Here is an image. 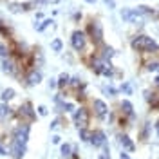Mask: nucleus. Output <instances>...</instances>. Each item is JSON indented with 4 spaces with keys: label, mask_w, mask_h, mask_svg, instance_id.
<instances>
[{
    "label": "nucleus",
    "mask_w": 159,
    "mask_h": 159,
    "mask_svg": "<svg viewBox=\"0 0 159 159\" xmlns=\"http://www.w3.org/2000/svg\"><path fill=\"white\" fill-rule=\"evenodd\" d=\"M132 49L138 52H159V45L154 38H150L147 34H138L132 38Z\"/></svg>",
    "instance_id": "obj_1"
},
{
    "label": "nucleus",
    "mask_w": 159,
    "mask_h": 159,
    "mask_svg": "<svg viewBox=\"0 0 159 159\" xmlns=\"http://www.w3.org/2000/svg\"><path fill=\"white\" fill-rule=\"evenodd\" d=\"M15 118L18 119V123H34L36 121V109L33 107V103L31 101H25V103H22L18 107V110L15 112Z\"/></svg>",
    "instance_id": "obj_2"
},
{
    "label": "nucleus",
    "mask_w": 159,
    "mask_h": 159,
    "mask_svg": "<svg viewBox=\"0 0 159 159\" xmlns=\"http://www.w3.org/2000/svg\"><path fill=\"white\" fill-rule=\"evenodd\" d=\"M87 38L92 42V45H101L103 43V27L98 20H89L87 27H85Z\"/></svg>",
    "instance_id": "obj_3"
},
{
    "label": "nucleus",
    "mask_w": 159,
    "mask_h": 159,
    "mask_svg": "<svg viewBox=\"0 0 159 159\" xmlns=\"http://www.w3.org/2000/svg\"><path fill=\"white\" fill-rule=\"evenodd\" d=\"M90 110L87 107H80L72 112V121H74V125L78 127V129H89L90 125Z\"/></svg>",
    "instance_id": "obj_4"
},
{
    "label": "nucleus",
    "mask_w": 159,
    "mask_h": 159,
    "mask_svg": "<svg viewBox=\"0 0 159 159\" xmlns=\"http://www.w3.org/2000/svg\"><path fill=\"white\" fill-rule=\"evenodd\" d=\"M70 45H72V49L76 51V52H83V51L87 49L89 38H87L85 31H81V29L72 31V34H70Z\"/></svg>",
    "instance_id": "obj_5"
},
{
    "label": "nucleus",
    "mask_w": 159,
    "mask_h": 159,
    "mask_svg": "<svg viewBox=\"0 0 159 159\" xmlns=\"http://www.w3.org/2000/svg\"><path fill=\"white\" fill-rule=\"evenodd\" d=\"M29 132H31V125H27V123H16V127L13 129V134H11V141L27 145Z\"/></svg>",
    "instance_id": "obj_6"
},
{
    "label": "nucleus",
    "mask_w": 159,
    "mask_h": 159,
    "mask_svg": "<svg viewBox=\"0 0 159 159\" xmlns=\"http://www.w3.org/2000/svg\"><path fill=\"white\" fill-rule=\"evenodd\" d=\"M92 112H94V116L96 118H99L101 121L103 119H107V114H109V107H107V103L103 101V99H99V98H96V99H92Z\"/></svg>",
    "instance_id": "obj_7"
},
{
    "label": "nucleus",
    "mask_w": 159,
    "mask_h": 159,
    "mask_svg": "<svg viewBox=\"0 0 159 159\" xmlns=\"http://www.w3.org/2000/svg\"><path fill=\"white\" fill-rule=\"evenodd\" d=\"M89 143L94 147V148H103L105 145H107V136H105V132L103 130H90V139Z\"/></svg>",
    "instance_id": "obj_8"
},
{
    "label": "nucleus",
    "mask_w": 159,
    "mask_h": 159,
    "mask_svg": "<svg viewBox=\"0 0 159 159\" xmlns=\"http://www.w3.org/2000/svg\"><path fill=\"white\" fill-rule=\"evenodd\" d=\"M27 152V147L22 145V143H16V141H9V147H7V154H9L13 159H22Z\"/></svg>",
    "instance_id": "obj_9"
},
{
    "label": "nucleus",
    "mask_w": 159,
    "mask_h": 159,
    "mask_svg": "<svg viewBox=\"0 0 159 159\" xmlns=\"http://www.w3.org/2000/svg\"><path fill=\"white\" fill-rule=\"evenodd\" d=\"M121 18L125 22H130V24H136V25H141L143 24V16H139L136 9H130V7H123L121 9Z\"/></svg>",
    "instance_id": "obj_10"
},
{
    "label": "nucleus",
    "mask_w": 159,
    "mask_h": 159,
    "mask_svg": "<svg viewBox=\"0 0 159 159\" xmlns=\"http://www.w3.org/2000/svg\"><path fill=\"white\" fill-rule=\"evenodd\" d=\"M24 81H25V85H29V87H34V85H38L40 81H42V72H40L36 67L34 69H31V70H27L24 76Z\"/></svg>",
    "instance_id": "obj_11"
},
{
    "label": "nucleus",
    "mask_w": 159,
    "mask_h": 159,
    "mask_svg": "<svg viewBox=\"0 0 159 159\" xmlns=\"http://www.w3.org/2000/svg\"><path fill=\"white\" fill-rule=\"evenodd\" d=\"M119 109H121V112H123V116H127L129 119H136V114H134V105L130 103L129 99H121Z\"/></svg>",
    "instance_id": "obj_12"
},
{
    "label": "nucleus",
    "mask_w": 159,
    "mask_h": 159,
    "mask_svg": "<svg viewBox=\"0 0 159 159\" xmlns=\"http://www.w3.org/2000/svg\"><path fill=\"white\" fill-rule=\"evenodd\" d=\"M99 51H101V52H99L98 58H101L103 61H110V60L114 58V54H116V51L112 49L110 45H105V43L99 45Z\"/></svg>",
    "instance_id": "obj_13"
},
{
    "label": "nucleus",
    "mask_w": 159,
    "mask_h": 159,
    "mask_svg": "<svg viewBox=\"0 0 159 159\" xmlns=\"http://www.w3.org/2000/svg\"><path fill=\"white\" fill-rule=\"evenodd\" d=\"M118 139H119V145H121L125 150H129V152H134V150H136V145L132 143V139H130L127 134H119Z\"/></svg>",
    "instance_id": "obj_14"
},
{
    "label": "nucleus",
    "mask_w": 159,
    "mask_h": 159,
    "mask_svg": "<svg viewBox=\"0 0 159 159\" xmlns=\"http://www.w3.org/2000/svg\"><path fill=\"white\" fill-rule=\"evenodd\" d=\"M0 36L6 38L7 42L13 40V31H11V27L6 24V22H2V20H0Z\"/></svg>",
    "instance_id": "obj_15"
},
{
    "label": "nucleus",
    "mask_w": 159,
    "mask_h": 159,
    "mask_svg": "<svg viewBox=\"0 0 159 159\" xmlns=\"http://www.w3.org/2000/svg\"><path fill=\"white\" fill-rule=\"evenodd\" d=\"M145 96H147V101L150 103V107H152L154 110H157L159 109V96H157V94L147 90V92H145Z\"/></svg>",
    "instance_id": "obj_16"
},
{
    "label": "nucleus",
    "mask_w": 159,
    "mask_h": 159,
    "mask_svg": "<svg viewBox=\"0 0 159 159\" xmlns=\"http://www.w3.org/2000/svg\"><path fill=\"white\" fill-rule=\"evenodd\" d=\"M69 80H70V76L67 72H61L58 76V80H56V87L58 89H67L69 87Z\"/></svg>",
    "instance_id": "obj_17"
},
{
    "label": "nucleus",
    "mask_w": 159,
    "mask_h": 159,
    "mask_svg": "<svg viewBox=\"0 0 159 159\" xmlns=\"http://www.w3.org/2000/svg\"><path fill=\"white\" fill-rule=\"evenodd\" d=\"M136 11H138L139 16H156V11L152 7H148V6H138Z\"/></svg>",
    "instance_id": "obj_18"
},
{
    "label": "nucleus",
    "mask_w": 159,
    "mask_h": 159,
    "mask_svg": "<svg viewBox=\"0 0 159 159\" xmlns=\"http://www.w3.org/2000/svg\"><path fill=\"white\" fill-rule=\"evenodd\" d=\"M11 116H15L13 109H11L7 103H0V118L7 119V118H11Z\"/></svg>",
    "instance_id": "obj_19"
},
{
    "label": "nucleus",
    "mask_w": 159,
    "mask_h": 159,
    "mask_svg": "<svg viewBox=\"0 0 159 159\" xmlns=\"http://www.w3.org/2000/svg\"><path fill=\"white\" fill-rule=\"evenodd\" d=\"M15 96H16L15 89H11V87H9V89H4V90H2V96H0V98H2V103H7V101H11Z\"/></svg>",
    "instance_id": "obj_20"
},
{
    "label": "nucleus",
    "mask_w": 159,
    "mask_h": 159,
    "mask_svg": "<svg viewBox=\"0 0 159 159\" xmlns=\"http://www.w3.org/2000/svg\"><path fill=\"white\" fill-rule=\"evenodd\" d=\"M72 150H74V145H70V143H63V145L60 147V152H61L63 157H70Z\"/></svg>",
    "instance_id": "obj_21"
},
{
    "label": "nucleus",
    "mask_w": 159,
    "mask_h": 159,
    "mask_svg": "<svg viewBox=\"0 0 159 159\" xmlns=\"http://www.w3.org/2000/svg\"><path fill=\"white\" fill-rule=\"evenodd\" d=\"M51 49L54 51V52H61V49H63V42L60 38L52 40V43H51Z\"/></svg>",
    "instance_id": "obj_22"
},
{
    "label": "nucleus",
    "mask_w": 159,
    "mask_h": 159,
    "mask_svg": "<svg viewBox=\"0 0 159 159\" xmlns=\"http://www.w3.org/2000/svg\"><path fill=\"white\" fill-rule=\"evenodd\" d=\"M78 134L81 141H89L90 139V129H78Z\"/></svg>",
    "instance_id": "obj_23"
},
{
    "label": "nucleus",
    "mask_w": 159,
    "mask_h": 159,
    "mask_svg": "<svg viewBox=\"0 0 159 159\" xmlns=\"http://www.w3.org/2000/svg\"><path fill=\"white\" fill-rule=\"evenodd\" d=\"M0 56H2V60L9 58V47L6 43H0Z\"/></svg>",
    "instance_id": "obj_24"
},
{
    "label": "nucleus",
    "mask_w": 159,
    "mask_h": 159,
    "mask_svg": "<svg viewBox=\"0 0 159 159\" xmlns=\"http://www.w3.org/2000/svg\"><path fill=\"white\" fill-rule=\"evenodd\" d=\"M74 112V103H70V101H63V105H61V112Z\"/></svg>",
    "instance_id": "obj_25"
},
{
    "label": "nucleus",
    "mask_w": 159,
    "mask_h": 159,
    "mask_svg": "<svg viewBox=\"0 0 159 159\" xmlns=\"http://www.w3.org/2000/svg\"><path fill=\"white\" fill-rule=\"evenodd\" d=\"M147 70H150V72H157L159 70V61H150V63H147Z\"/></svg>",
    "instance_id": "obj_26"
},
{
    "label": "nucleus",
    "mask_w": 159,
    "mask_h": 159,
    "mask_svg": "<svg viewBox=\"0 0 159 159\" xmlns=\"http://www.w3.org/2000/svg\"><path fill=\"white\" fill-rule=\"evenodd\" d=\"M51 24H52V20H43V22H42L40 25H36V31H40V33H42V31H45V29H47V27H49Z\"/></svg>",
    "instance_id": "obj_27"
},
{
    "label": "nucleus",
    "mask_w": 159,
    "mask_h": 159,
    "mask_svg": "<svg viewBox=\"0 0 159 159\" xmlns=\"http://www.w3.org/2000/svg\"><path fill=\"white\" fill-rule=\"evenodd\" d=\"M99 159H110V154H109V147H107V145L103 147V152L99 154Z\"/></svg>",
    "instance_id": "obj_28"
},
{
    "label": "nucleus",
    "mask_w": 159,
    "mask_h": 159,
    "mask_svg": "<svg viewBox=\"0 0 159 159\" xmlns=\"http://www.w3.org/2000/svg\"><path fill=\"white\" fill-rule=\"evenodd\" d=\"M36 112H38V116H47V114H49L47 107H43V105H40L38 109H36Z\"/></svg>",
    "instance_id": "obj_29"
},
{
    "label": "nucleus",
    "mask_w": 159,
    "mask_h": 159,
    "mask_svg": "<svg viewBox=\"0 0 159 159\" xmlns=\"http://www.w3.org/2000/svg\"><path fill=\"white\" fill-rule=\"evenodd\" d=\"M60 125H61V119L60 118H56L52 123H51V130H56V129H60Z\"/></svg>",
    "instance_id": "obj_30"
},
{
    "label": "nucleus",
    "mask_w": 159,
    "mask_h": 159,
    "mask_svg": "<svg viewBox=\"0 0 159 159\" xmlns=\"http://www.w3.org/2000/svg\"><path fill=\"white\" fill-rule=\"evenodd\" d=\"M103 2H105V6H109L110 9H114V7H116V2H114V0H103Z\"/></svg>",
    "instance_id": "obj_31"
},
{
    "label": "nucleus",
    "mask_w": 159,
    "mask_h": 159,
    "mask_svg": "<svg viewBox=\"0 0 159 159\" xmlns=\"http://www.w3.org/2000/svg\"><path fill=\"white\" fill-rule=\"evenodd\" d=\"M121 90H125L127 94H130V92H132V89H130V85H129V83H123V85H121Z\"/></svg>",
    "instance_id": "obj_32"
},
{
    "label": "nucleus",
    "mask_w": 159,
    "mask_h": 159,
    "mask_svg": "<svg viewBox=\"0 0 159 159\" xmlns=\"http://www.w3.org/2000/svg\"><path fill=\"white\" fill-rule=\"evenodd\" d=\"M105 92H107V94H112V96H114V94H116L118 90L114 89V87H105Z\"/></svg>",
    "instance_id": "obj_33"
},
{
    "label": "nucleus",
    "mask_w": 159,
    "mask_h": 159,
    "mask_svg": "<svg viewBox=\"0 0 159 159\" xmlns=\"http://www.w3.org/2000/svg\"><path fill=\"white\" fill-rule=\"evenodd\" d=\"M49 89H56V80L54 78L49 80Z\"/></svg>",
    "instance_id": "obj_34"
},
{
    "label": "nucleus",
    "mask_w": 159,
    "mask_h": 159,
    "mask_svg": "<svg viewBox=\"0 0 159 159\" xmlns=\"http://www.w3.org/2000/svg\"><path fill=\"white\" fill-rule=\"evenodd\" d=\"M60 141H61V138H60V136H52V143H54V145H58Z\"/></svg>",
    "instance_id": "obj_35"
},
{
    "label": "nucleus",
    "mask_w": 159,
    "mask_h": 159,
    "mask_svg": "<svg viewBox=\"0 0 159 159\" xmlns=\"http://www.w3.org/2000/svg\"><path fill=\"white\" fill-rule=\"evenodd\" d=\"M119 159H130V157H129V154H127V152H121V156H119Z\"/></svg>",
    "instance_id": "obj_36"
},
{
    "label": "nucleus",
    "mask_w": 159,
    "mask_h": 159,
    "mask_svg": "<svg viewBox=\"0 0 159 159\" xmlns=\"http://www.w3.org/2000/svg\"><path fill=\"white\" fill-rule=\"evenodd\" d=\"M74 20H81V13H76L74 15Z\"/></svg>",
    "instance_id": "obj_37"
},
{
    "label": "nucleus",
    "mask_w": 159,
    "mask_h": 159,
    "mask_svg": "<svg viewBox=\"0 0 159 159\" xmlns=\"http://www.w3.org/2000/svg\"><path fill=\"white\" fill-rule=\"evenodd\" d=\"M87 4H94V2H98V0H85Z\"/></svg>",
    "instance_id": "obj_38"
},
{
    "label": "nucleus",
    "mask_w": 159,
    "mask_h": 159,
    "mask_svg": "<svg viewBox=\"0 0 159 159\" xmlns=\"http://www.w3.org/2000/svg\"><path fill=\"white\" fill-rule=\"evenodd\" d=\"M156 83H157V85H159V74H157V76H156Z\"/></svg>",
    "instance_id": "obj_39"
},
{
    "label": "nucleus",
    "mask_w": 159,
    "mask_h": 159,
    "mask_svg": "<svg viewBox=\"0 0 159 159\" xmlns=\"http://www.w3.org/2000/svg\"><path fill=\"white\" fill-rule=\"evenodd\" d=\"M157 136H159V130H157Z\"/></svg>",
    "instance_id": "obj_40"
}]
</instances>
